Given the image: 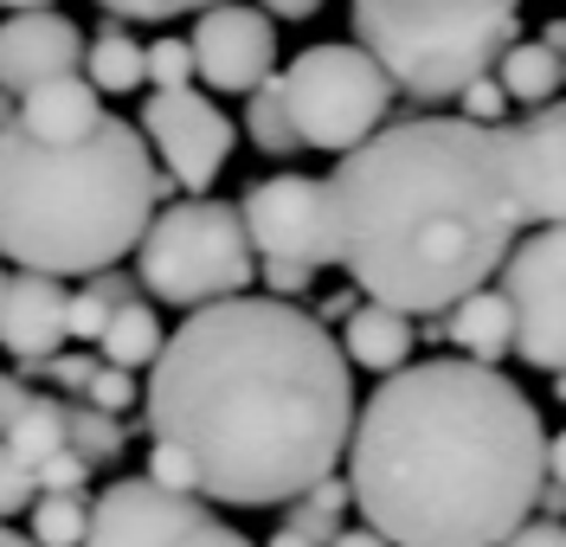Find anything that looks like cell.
Wrapping results in <instances>:
<instances>
[{
  "mask_svg": "<svg viewBox=\"0 0 566 547\" xmlns=\"http://www.w3.org/2000/svg\"><path fill=\"white\" fill-rule=\"evenodd\" d=\"M354 412L342 341L283 296L187 309L142 387L155 444L180 451L193 496L226 509H277L335 476Z\"/></svg>",
  "mask_w": 566,
  "mask_h": 547,
  "instance_id": "cell-1",
  "label": "cell"
},
{
  "mask_svg": "<svg viewBox=\"0 0 566 547\" xmlns=\"http://www.w3.org/2000/svg\"><path fill=\"white\" fill-rule=\"evenodd\" d=\"M335 264L367 303L399 316H444L522 245V181L509 155V123L470 116H406L380 123L328 175Z\"/></svg>",
  "mask_w": 566,
  "mask_h": 547,
  "instance_id": "cell-2",
  "label": "cell"
},
{
  "mask_svg": "<svg viewBox=\"0 0 566 547\" xmlns=\"http://www.w3.org/2000/svg\"><path fill=\"white\" fill-rule=\"evenodd\" d=\"M547 432L534 400L476 361H412L354 412V509L392 547H495L534 515Z\"/></svg>",
  "mask_w": 566,
  "mask_h": 547,
  "instance_id": "cell-3",
  "label": "cell"
},
{
  "mask_svg": "<svg viewBox=\"0 0 566 547\" xmlns=\"http://www.w3.org/2000/svg\"><path fill=\"white\" fill-rule=\"evenodd\" d=\"M175 193L136 123L104 116L84 143H33L0 129V257L39 277H97L142 245Z\"/></svg>",
  "mask_w": 566,
  "mask_h": 547,
  "instance_id": "cell-4",
  "label": "cell"
},
{
  "mask_svg": "<svg viewBox=\"0 0 566 547\" xmlns=\"http://www.w3.org/2000/svg\"><path fill=\"white\" fill-rule=\"evenodd\" d=\"M354 45L412 104H451L522 39V0H354Z\"/></svg>",
  "mask_w": 566,
  "mask_h": 547,
  "instance_id": "cell-5",
  "label": "cell"
},
{
  "mask_svg": "<svg viewBox=\"0 0 566 547\" xmlns=\"http://www.w3.org/2000/svg\"><path fill=\"white\" fill-rule=\"evenodd\" d=\"M142 291L168 309H207L226 296H251L258 284V252L245 239V219L232 200L187 193L175 207H155L148 232L136 245Z\"/></svg>",
  "mask_w": 566,
  "mask_h": 547,
  "instance_id": "cell-6",
  "label": "cell"
},
{
  "mask_svg": "<svg viewBox=\"0 0 566 547\" xmlns=\"http://www.w3.org/2000/svg\"><path fill=\"white\" fill-rule=\"evenodd\" d=\"M283 116L296 129L303 148L322 155H348L360 148L392 109V77L360 52V45H310L290 59V72H277Z\"/></svg>",
  "mask_w": 566,
  "mask_h": 547,
  "instance_id": "cell-7",
  "label": "cell"
},
{
  "mask_svg": "<svg viewBox=\"0 0 566 547\" xmlns=\"http://www.w3.org/2000/svg\"><path fill=\"white\" fill-rule=\"evenodd\" d=\"M495 291L515 316V361L566 374V225H528Z\"/></svg>",
  "mask_w": 566,
  "mask_h": 547,
  "instance_id": "cell-8",
  "label": "cell"
},
{
  "mask_svg": "<svg viewBox=\"0 0 566 547\" xmlns=\"http://www.w3.org/2000/svg\"><path fill=\"white\" fill-rule=\"evenodd\" d=\"M142 143L161 161L168 187L207 193L226 175V161L239 148V129H232V116L212 97H200L187 84V91H148V104H142Z\"/></svg>",
  "mask_w": 566,
  "mask_h": 547,
  "instance_id": "cell-9",
  "label": "cell"
},
{
  "mask_svg": "<svg viewBox=\"0 0 566 547\" xmlns=\"http://www.w3.org/2000/svg\"><path fill=\"white\" fill-rule=\"evenodd\" d=\"M245 239L258 257H290V264H335V225H328V187L316 175H271L239 200Z\"/></svg>",
  "mask_w": 566,
  "mask_h": 547,
  "instance_id": "cell-10",
  "label": "cell"
},
{
  "mask_svg": "<svg viewBox=\"0 0 566 547\" xmlns=\"http://www.w3.org/2000/svg\"><path fill=\"white\" fill-rule=\"evenodd\" d=\"M193 77L226 97H251L258 84L277 77V20L245 0H219L193 13Z\"/></svg>",
  "mask_w": 566,
  "mask_h": 547,
  "instance_id": "cell-11",
  "label": "cell"
},
{
  "mask_svg": "<svg viewBox=\"0 0 566 547\" xmlns=\"http://www.w3.org/2000/svg\"><path fill=\"white\" fill-rule=\"evenodd\" d=\"M200 515H207L200 496H175L148 476H116L104 496H91L84 547H168Z\"/></svg>",
  "mask_w": 566,
  "mask_h": 547,
  "instance_id": "cell-12",
  "label": "cell"
},
{
  "mask_svg": "<svg viewBox=\"0 0 566 547\" xmlns=\"http://www.w3.org/2000/svg\"><path fill=\"white\" fill-rule=\"evenodd\" d=\"M84 72V27L65 20L59 7H33V13H7L0 20V91H33L45 77Z\"/></svg>",
  "mask_w": 566,
  "mask_h": 547,
  "instance_id": "cell-13",
  "label": "cell"
},
{
  "mask_svg": "<svg viewBox=\"0 0 566 547\" xmlns=\"http://www.w3.org/2000/svg\"><path fill=\"white\" fill-rule=\"evenodd\" d=\"M509 155H515L528 225H566V104L560 97L528 109L522 123H509Z\"/></svg>",
  "mask_w": 566,
  "mask_h": 547,
  "instance_id": "cell-14",
  "label": "cell"
},
{
  "mask_svg": "<svg viewBox=\"0 0 566 547\" xmlns=\"http://www.w3.org/2000/svg\"><path fill=\"white\" fill-rule=\"evenodd\" d=\"M65 309L71 291L59 277H39V271H20L7 277V303H0V348L13 361H45L59 355L71 335H65Z\"/></svg>",
  "mask_w": 566,
  "mask_h": 547,
  "instance_id": "cell-15",
  "label": "cell"
},
{
  "mask_svg": "<svg viewBox=\"0 0 566 547\" xmlns=\"http://www.w3.org/2000/svg\"><path fill=\"white\" fill-rule=\"evenodd\" d=\"M104 123V97H97V84L84 72H65V77H45L33 91H20V129L33 136V143H84L91 129Z\"/></svg>",
  "mask_w": 566,
  "mask_h": 547,
  "instance_id": "cell-16",
  "label": "cell"
},
{
  "mask_svg": "<svg viewBox=\"0 0 566 547\" xmlns=\"http://www.w3.org/2000/svg\"><path fill=\"white\" fill-rule=\"evenodd\" d=\"M412 348H419L412 316H399L387 303H354L342 316V355H348V367H367V374L387 380L399 367H412Z\"/></svg>",
  "mask_w": 566,
  "mask_h": 547,
  "instance_id": "cell-17",
  "label": "cell"
},
{
  "mask_svg": "<svg viewBox=\"0 0 566 547\" xmlns=\"http://www.w3.org/2000/svg\"><path fill=\"white\" fill-rule=\"evenodd\" d=\"M438 328H444V341L458 348L463 361H476V367H495L502 355H515V316H509V296L502 291H470L463 303H451L438 316Z\"/></svg>",
  "mask_w": 566,
  "mask_h": 547,
  "instance_id": "cell-18",
  "label": "cell"
},
{
  "mask_svg": "<svg viewBox=\"0 0 566 547\" xmlns=\"http://www.w3.org/2000/svg\"><path fill=\"white\" fill-rule=\"evenodd\" d=\"M84 77L97 84V97H129L148 84V45L123 20H109L84 39Z\"/></svg>",
  "mask_w": 566,
  "mask_h": 547,
  "instance_id": "cell-19",
  "label": "cell"
},
{
  "mask_svg": "<svg viewBox=\"0 0 566 547\" xmlns=\"http://www.w3.org/2000/svg\"><path fill=\"white\" fill-rule=\"evenodd\" d=\"M0 444H7L20 464H33V471H39L45 457L71 451V406L52 400V393H27V400H20V412L7 419Z\"/></svg>",
  "mask_w": 566,
  "mask_h": 547,
  "instance_id": "cell-20",
  "label": "cell"
},
{
  "mask_svg": "<svg viewBox=\"0 0 566 547\" xmlns=\"http://www.w3.org/2000/svg\"><path fill=\"white\" fill-rule=\"evenodd\" d=\"M495 84H502L515 104L541 109V104H554V97L566 91V59L547 52L541 39H515V45L495 59Z\"/></svg>",
  "mask_w": 566,
  "mask_h": 547,
  "instance_id": "cell-21",
  "label": "cell"
},
{
  "mask_svg": "<svg viewBox=\"0 0 566 547\" xmlns=\"http://www.w3.org/2000/svg\"><path fill=\"white\" fill-rule=\"evenodd\" d=\"M161 341H168V328H161V316H155V303H123L116 316L104 323V335H97V361L104 367H155V355H161Z\"/></svg>",
  "mask_w": 566,
  "mask_h": 547,
  "instance_id": "cell-22",
  "label": "cell"
},
{
  "mask_svg": "<svg viewBox=\"0 0 566 547\" xmlns=\"http://www.w3.org/2000/svg\"><path fill=\"white\" fill-rule=\"evenodd\" d=\"M123 303H136V284H129V277H116V271H97L84 291H71L65 335H71V341H97V335H104V323L123 309Z\"/></svg>",
  "mask_w": 566,
  "mask_h": 547,
  "instance_id": "cell-23",
  "label": "cell"
},
{
  "mask_svg": "<svg viewBox=\"0 0 566 547\" xmlns=\"http://www.w3.org/2000/svg\"><path fill=\"white\" fill-rule=\"evenodd\" d=\"M91 496H33V547H84Z\"/></svg>",
  "mask_w": 566,
  "mask_h": 547,
  "instance_id": "cell-24",
  "label": "cell"
},
{
  "mask_svg": "<svg viewBox=\"0 0 566 547\" xmlns=\"http://www.w3.org/2000/svg\"><path fill=\"white\" fill-rule=\"evenodd\" d=\"M245 136H251V148H264V155H290V148H303L296 143V129H290V116H283L277 77L258 84V91L245 97Z\"/></svg>",
  "mask_w": 566,
  "mask_h": 547,
  "instance_id": "cell-25",
  "label": "cell"
},
{
  "mask_svg": "<svg viewBox=\"0 0 566 547\" xmlns=\"http://www.w3.org/2000/svg\"><path fill=\"white\" fill-rule=\"evenodd\" d=\"M123 419H109V412H97V406H71V451L97 471V464H109V457H123Z\"/></svg>",
  "mask_w": 566,
  "mask_h": 547,
  "instance_id": "cell-26",
  "label": "cell"
},
{
  "mask_svg": "<svg viewBox=\"0 0 566 547\" xmlns=\"http://www.w3.org/2000/svg\"><path fill=\"white\" fill-rule=\"evenodd\" d=\"M27 367V380H52V387H65V393H77V400H84V387H91V380H97V355H84V348H77V355H65V348H59V355H45V361H20Z\"/></svg>",
  "mask_w": 566,
  "mask_h": 547,
  "instance_id": "cell-27",
  "label": "cell"
},
{
  "mask_svg": "<svg viewBox=\"0 0 566 547\" xmlns=\"http://www.w3.org/2000/svg\"><path fill=\"white\" fill-rule=\"evenodd\" d=\"M193 84V45L187 39H155L148 45V91H187Z\"/></svg>",
  "mask_w": 566,
  "mask_h": 547,
  "instance_id": "cell-28",
  "label": "cell"
},
{
  "mask_svg": "<svg viewBox=\"0 0 566 547\" xmlns=\"http://www.w3.org/2000/svg\"><path fill=\"white\" fill-rule=\"evenodd\" d=\"M84 406H97L109 419L136 412V374H129V367H97V380L84 387Z\"/></svg>",
  "mask_w": 566,
  "mask_h": 547,
  "instance_id": "cell-29",
  "label": "cell"
},
{
  "mask_svg": "<svg viewBox=\"0 0 566 547\" xmlns=\"http://www.w3.org/2000/svg\"><path fill=\"white\" fill-rule=\"evenodd\" d=\"M33 496H39V483H33V464H20L7 444H0V522H13V515H27L33 509Z\"/></svg>",
  "mask_w": 566,
  "mask_h": 547,
  "instance_id": "cell-30",
  "label": "cell"
},
{
  "mask_svg": "<svg viewBox=\"0 0 566 547\" xmlns=\"http://www.w3.org/2000/svg\"><path fill=\"white\" fill-rule=\"evenodd\" d=\"M283 528H290V535H303L310 547H328L335 535H342V515L322 509L316 496H296V503H290V515H283Z\"/></svg>",
  "mask_w": 566,
  "mask_h": 547,
  "instance_id": "cell-31",
  "label": "cell"
},
{
  "mask_svg": "<svg viewBox=\"0 0 566 547\" xmlns=\"http://www.w3.org/2000/svg\"><path fill=\"white\" fill-rule=\"evenodd\" d=\"M33 483H39V496H77V490L91 483V464H84L77 451H59V457H45L33 471Z\"/></svg>",
  "mask_w": 566,
  "mask_h": 547,
  "instance_id": "cell-32",
  "label": "cell"
},
{
  "mask_svg": "<svg viewBox=\"0 0 566 547\" xmlns=\"http://www.w3.org/2000/svg\"><path fill=\"white\" fill-rule=\"evenodd\" d=\"M258 284L271 296H283V303H296V296L316 291V271L310 264H290V257H258Z\"/></svg>",
  "mask_w": 566,
  "mask_h": 547,
  "instance_id": "cell-33",
  "label": "cell"
},
{
  "mask_svg": "<svg viewBox=\"0 0 566 547\" xmlns=\"http://www.w3.org/2000/svg\"><path fill=\"white\" fill-rule=\"evenodd\" d=\"M109 20H180V13H207L219 0H97Z\"/></svg>",
  "mask_w": 566,
  "mask_h": 547,
  "instance_id": "cell-34",
  "label": "cell"
},
{
  "mask_svg": "<svg viewBox=\"0 0 566 547\" xmlns=\"http://www.w3.org/2000/svg\"><path fill=\"white\" fill-rule=\"evenodd\" d=\"M502 109H509V91L495 84V72L458 91V116H470V123H502Z\"/></svg>",
  "mask_w": 566,
  "mask_h": 547,
  "instance_id": "cell-35",
  "label": "cell"
},
{
  "mask_svg": "<svg viewBox=\"0 0 566 547\" xmlns=\"http://www.w3.org/2000/svg\"><path fill=\"white\" fill-rule=\"evenodd\" d=\"M168 547H258V541H245V535H239V528H232V522H219V515H200V522H187V528H180L175 541Z\"/></svg>",
  "mask_w": 566,
  "mask_h": 547,
  "instance_id": "cell-36",
  "label": "cell"
},
{
  "mask_svg": "<svg viewBox=\"0 0 566 547\" xmlns=\"http://www.w3.org/2000/svg\"><path fill=\"white\" fill-rule=\"evenodd\" d=\"M495 547H566V522H547V515H528L509 541H495Z\"/></svg>",
  "mask_w": 566,
  "mask_h": 547,
  "instance_id": "cell-37",
  "label": "cell"
},
{
  "mask_svg": "<svg viewBox=\"0 0 566 547\" xmlns=\"http://www.w3.org/2000/svg\"><path fill=\"white\" fill-rule=\"evenodd\" d=\"M271 20H316L322 13V0H258Z\"/></svg>",
  "mask_w": 566,
  "mask_h": 547,
  "instance_id": "cell-38",
  "label": "cell"
},
{
  "mask_svg": "<svg viewBox=\"0 0 566 547\" xmlns=\"http://www.w3.org/2000/svg\"><path fill=\"white\" fill-rule=\"evenodd\" d=\"M534 509L547 515V522H566V483L547 476V483H541V496H534Z\"/></svg>",
  "mask_w": 566,
  "mask_h": 547,
  "instance_id": "cell-39",
  "label": "cell"
},
{
  "mask_svg": "<svg viewBox=\"0 0 566 547\" xmlns=\"http://www.w3.org/2000/svg\"><path fill=\"white\" fill-rule=\"evenodd\" d=\"M20 400H27V380H13V374H0V432H7V419L20 412Z\"/></svg>",
  "mask_w": 566,
  "mask_h": 547,
  "instance_id": "cell-40",
  "label": "cell"
},
{
  "mask_svg": "<svg viewBox=\"0 0 566 547\" xmlns=\"http://www.w3.org/2000/svg\"><path fill=\"white\" fill-rule=\"evenodd\" d=\"M328 547H392V541H387V535H374V528H342Z\"/></svg>",
  "mask_w": 566,
  "mask_h": 547,
  "instance_id": "cell-41",
  "label": "cell"
},
{
  "mask_svg": "<svg viewBox=\"0 0 566 547\" xmlns=\"http://www.w3.org/2000/svg\"><path fill=\"white\" fill-rule=\"evenodd\" d=\"M547 476H554V483H566V432L547 438Z\"/></svg>",
  "mask_w": 566,
  "mask_h": 547,
  "instance_id": "cell-42",
  "label": "cell"
},
{
  "mask_svg": "<svg viewBox=\"0 0 566 547\" xmlns=\"http://www.w3.org/2000/svg\"><path fill=\"white\" fill-rule=\"evenodd\" d=\"M541 45H547V52H560V59H566V20H547V33H541Z\"/></svg>",
  "mask_w": 566,
  "mask_h": 547,
  "instance_id": "cell-43",
  "label": "cell"
},
{
  "mask_svg": "<svg viewBox=\"0 0 566 547\" xmlns=\"http://www.w3.org/2000/svg\"><path fill=\"white\" fill-rule=\"evenodd\" d=\"M13 123H20V97H13V91H0V129H13Z\"/></svg>",
  "mask_w": 566,
  "mask_h": 547,
  "instance_id": "cell-44",
  "label": "cell"
},
{
  "mask_svg": "<svg viewBox=\"0 0 566 547\" xmlns=\"http://www.w3.org/2000/svg\"><path fill=\"white\" fill-rule=\"evenodd\" d=\"M348 309H354V291H335L328 303H322V316H348Z\"/></svg>",
  "mask_w": 566,
  "mask_h": 547,
  "instance_id": "cell-45",
  "label": "cell"
},
{
  "mask_svg": "<svg viewBox=\"0 0 566 547\" xmlns=\"http://www.w3.org/2000/svg\"><path fill=\"white\" fill-rule=\"evenodd\" d=\"M0 547H33V535H20V528H7V522H0Z\"/></svg>",
  "mask_w": 566,
  "mask_h": 547,
  "instance_id": "cell-46",
  "label": "cell"
},
{
  "mask_svg": "<svg viewBox=\"0 0 566 547\" xmlns=\"http://www.w3.org/2000/svg\"><path fill=\"white\" fill-rule=\"evenodd\" d=\"M264 547H310V541H303V535H290V528H277V535H271Z\"/></svg>",
  "mask_w": 566,
  "mask_h": 547,
  "instance_id": "cell-47",
  "label": "cell"
},
{
  "mask_svg": "<svg viewBox=\"0 0 566 547\" xmlns=\"http://www.w3.org/2000/svg\"><path fill=\"white\" fill-rule=\"evenodd\" d=\"M0 7H13V13H33V7H52V0H0Z\"/></svg>",
  "mask_w": 566,
  "mask_h": 547,
  "instance_id": "cell-48",
  "label": "cell"
},
{
  "mask_svg": "<svg viewBox=\"0 0 566 547\" xmlns=\"http://www.w3.org/2000/svg\"><path fill=\"white\" fill-rule=\"evenodd\" d=\"M547 380H554V400L566 406V374H547Z\"/></svg>",
  "mask_w": 566,
  "mask_h": 547,
  "instance_id": "cell-49",
  "label": "cell"
},
{
  "mask_svg": "<svg viewBox=\"0 0 566 547\" xmlns=\"http://www.w3.org/2000/svg\"><path fill=\"white\" fill-rule=\"evenodd\" d=\"M0 303H7V271H0Z\"/></svg>",
  "mask_w": 566,
  "mask_h": 547,
  "instance_id": "cell-50",
  "label": "cell"
}]
</instances>
